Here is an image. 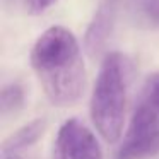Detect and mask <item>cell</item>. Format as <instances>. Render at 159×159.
<instances>
[{
  "mask_svg": "<svg viewBox=\"0 0 159 159\" xmlns=\"http://www.w3.org/2000/svg\"><path fill=\"white\" fill-rule=\"evenodd\" d=\"M142 101L149 103L152 108L159 111V72H154L145 79L144 84V96Z\"/></svg>",
  "mask_w": 159,
  "mask_h": 159,
  "instance_id": "cell-9",
  "label": "cell"
},
{
  "mask_svg": "<svg viewBox=\"0 0 159 159\" xmlns=\"http://www.w3.org/2000/svg\"><path fill=\"white\" fill-rule=\"evenodd\" d=\"M116 19V4L115 0H104L98 7L93 21L89 22L84 34V48L91 57H98L104 50L108 38L111 36Z\"/></svg>",
  "mask_w": 159,
  "mask_h": 159,
  "instance_id": "cell-5",
  "label": "cell"
},
{
  "mask_svg": "<svg viewBox=\"0 0 159 159\" xmlns=\"http://www.w3.org/2000/svg\"><path fill=\"white\" fill-rule=\"evenodd\" d=\"M57 159H103L99 142L77 118L63 121L55 144Z\"/></svg>",
  "mask_w": 159,
  "mask_h": 159,
  "instance_id": "cell-4",
  "label": "cell"
},
{
  "mask_svg": "<svg viewBox=\"0 0 159 159\" xmlns=\"http://www.w3.org/2000/svg\"><path fill=\"white\" fill-rule=\"evenodd\" d=\"M57 2L58 0H24V5H26V11L31 16H38V14H43L45 11H48Z\"/></svg>",
  "mask_w": 159,
  "mask_h": 159,
  "instance_id": "cell-10",
  "label": "cell"
},
{
  "mask_svg": "<svg viewBox=\"0 0 159 159\" xmlns=\"http://www.w3.org/2000/svg\"><path fill=\"white\" fill-rule=\"evenodd\" d=\"M31 67L50 103L60 108L75 104L86 89V67L80 46L70 29L52 26L31 50Z\"/></svg>",
  "mask_w": 159,
  "mask_h": 159,
  "instance_id": "cell-1",
  "label": "cell"
},
{
  "mask_svg": "<svg viewBox=\"0 0 159 159\" xmlns=\"http://www.w3.org/2000/svg\"><path fill=\"white\" fill-rule=\"evenodd\" d=\"M128 60L113 52L103 58L93 94H91V120L106 142L120 140L125 127L127 106Z\"/></svg>",
  "mask_w": 159,
  "mask_h": 159,
  "instance_id": "cell-2",
  "label": "cell"
},
{
  "mask_svg": "<svg viewBox=\"0 0 159 159\" xmlns=\"http://www.w3.org/2000/svg\"><path fill=\"white\" fill-rule=\"evenodd\" d=\"M159 154V111L140 101L132 115L116 159H147Z\"/></svg>",
  "mask_w": 159,
  "mask_h": 159,
  "instance_id": "cell-3",
  "label": "cell"
},
{
  "mask_svg": "<svg viewBox=\"0 0 159 159\" xmlns=\"http://www.w3.org/2000/svg\"><path fill=\"white\" fill-rule=\"evenodd\" d=\"M137 16L154 26H159V0H132Z\"/></svg>",
  "mask_w": 159,
  "mask_h": 159,
  "instance_id": "cell-8",
  "label": "cell"
},
{
  "mask_svg": "<svg viewBox=\"0 0 159 159\" xmlns=\"http://www.w3.org/2000/svg\"><path fill=\"white\" fill-rule=\"evenodd\" d=\"M46 128V120L45 118H36V120L26 123L24 127H21L17 132L7 137L4 140V145H2V151L4 154H16L21 149H26L29 145L36 144L38 139L43 135Z\"/></svg>",
  "mask_w": 159,
  "mask_h": 159,
  "instance_id": "cell-6",
  "label": "cell"
},
{
  "mask_svg": "<svg viewBox=\"0 0 159 159\" xmlns=\"http://www.w3.org/2000/svg\"><path fill=\"white\" fill-rule=\"evenodd\" d=\"M24 106V91L19 84H7L0 94V110L4 116L16 115Z\"/></svg>",
  "mask_w": 159,
  "mask_h": 159,
  "instance_id": "cell-7",
  "label": "cell"
},
{
  "mask_svg": "<svg viewBox=\"0 0 159 159\" xmlns=\"http://www.w3.org/2000/svg\"><path fill=\"white\" fill-rule=\"evenodd\" d=\"M4 159H22V157H21V156H17V154H5Z\"/></svg>",
  "mask_w": 159,
  "mask_h": 159,
  "instance_id": "cell-11",
  "label": "cell"
}]
</instances>
